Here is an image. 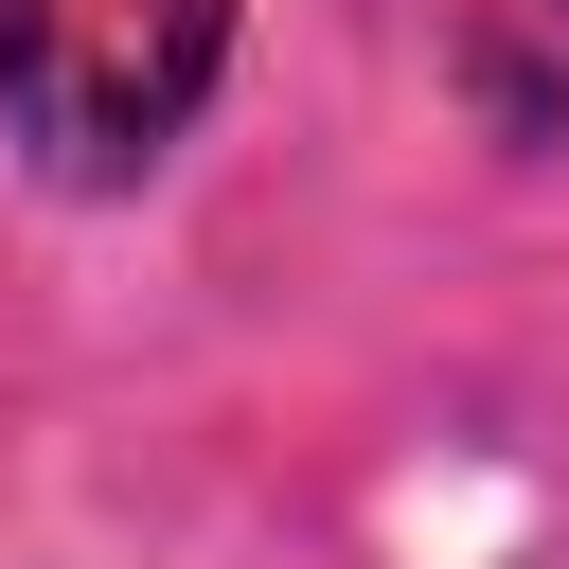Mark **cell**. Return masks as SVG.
<instances>
[{
  "label": "cell",
  "mask_w": 569,
  "mask_h": 569,
  "mask_svg": "<svg viewBox=\"0 0 569 569\" xmlns=\"http://www.w3.org/2000/svg\"><path fill=\"white\" fill-rule=\"evenodd\" d=\"M213 71H231V0H0V124L71 196L160 178Z\"/></svg>",
  "instance_id": "obj_1"
}]
</instances>
